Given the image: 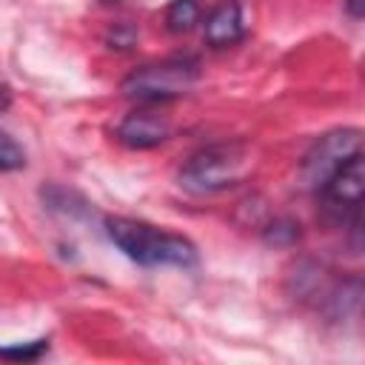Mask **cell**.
<instances>
[{"mask_svg": "<svg viewBox=\"0 0 365 365\" xmlns=\"http://www.w3.org/2000/svg\"><path fill=\"white\" fill-rule=\"evenodd\" d=\"M106 234L128 259L145 268H157V265L191 268L197 262V245L188 237L163 231L143 220L106 217Z\"/></svg>", "mask_w": 365, "mask_h": 365, "instance_id": "cell-1", "label": "cell"}, {"mask_svg": "<svg viewBox=\"0 0 365 365\" xmlns=\"http://www.w3.org/2000/svg\"><path fill=\"white\" fill-rule=\"evenodd\" d=\"M251 165V154L242 143H214L194 151L177 171V180L191 194H217L237 185Z\"/></svg>", "mask_w": 365, "mask_h": 365, "instance_id": "cell-2", "label": "cell"}, {"mask_svg": "<svg viewBox=\"0 0 365 365\" xmlns=\"http://www.w3.org/2000/svg\"><path fill=\"white\" fill-rule=\"evenodd\" d=\"M197 80H200V63L194 57H168L134 68L120 88L128 100H137L143 106H157L188 94Z\"/></svg>", "mask_w": 365, "mask_h": 365, "instance_id": "cell-3", "label": "cell"}, {"mask_svg": "<svg viewBox=\"0 0 365 365\" xmlns=\"http://www.w3.org/2000/svg\"><path fill=\"white\" fill-rule=\"evenodd\" d=\"M362 185H365V160L362 151L342 163L314 194L319 202V214L334 228H351L359 234L362 214Z\"/></svg>", "mask_w": 365, "mask_h": 365, "instance_id": "cell-4", "label": "cell"}, {"mask_svg": "<svg viewBox=\"0 0 365 365\" xmlns=\"http://www.w3.org/2000/svg\"><path fill=\"white\" fill-rule=\"evenodd\" d=\"M362 151V131L359 128H334L322 134L299 165V180L305 188L317 191L342 163H348L354 154Z\"/></svg>", "mask_w": 365, "mask_h": 365, "instance_id": "cell-5", "label": "cell"}, {"mask_svg": "<svg viewBox=\"0 0 365 365\" xmlns=\"http://www.w3.org/2000/svg\"><path fill=\"white\" fill-rule=\"evenodd\" d=\"M171 134V123L165 114H157L154 108H137L125 114L117 125V140L128 148H154L165 143Z\"/></svg>", "mask_w": 365, "mask_h": 365, "instance_id": "cell-6", "label": "cell"}, {"mask_svg": "<svg viewBox=\"0 0 365 365\" xmlns=\"http://www.w3.org/2000/svg\"><path fill=\"white\" fill-rule=\"evenodd\" d=\"M202 37L208 46L214 48H225V46H234L245 37V23H242V9L237 0H222L217 3L205 23H202Z\"/></svg>", "mask_w": 365, "mask_h": 365, "instance_id": "cell-7", "label": "cell"}, {"mask_svg": "<svg viewBox=\"0 0 365 365\" xmlns=\"http://www.w3.org/2000/svg\"><path fill=\"white\" fill-rule=\"evenodd\" d=\"M200 20V3L197 0H171L165 9V26L174 34L191 31Z\"/></svg>", "mask_w": 365, "mask_h": 365, "instance_id": "cell-8", "label": "cell"}, {"mask_svg": "<svg viewBox=\"0 0 365 365\" xmlns=\"http://www.w3.org/2000/svg\"><path fill=\"white\" fill-rule=\"evenodd\" d=\"M26 165V151L23 145L0 128V171H20Z\"/></svg>", "mask_w": 365, "mask_h": 365, "instance_id": "cell-9", "label": "cell"}, {"mask_svg": "<svg viewBox=\"0 0 365 365\" xmlns=\"http://www.w3.org/2000/svg\"><path fill=\"white\" fill-rule=\"evenodd\" d=\"M299 237V225L297 222H291V220H274L268 228H265V242H271V245H288V242H294Z\"/></svg>", "mask_w": 365, "mask_h": 365, "instance_id": "cell-10", "label": "cell"}, {"mask_svg": "<svg viewBox=\"0 0 365 365\" xmlns=\"http://www.w3.org/2000/svg\"><path fill=\"white\" fill-rule=\"evenodd\" d=\"M46 348H48V342H46V339H34V342H29V345L3 348V351H0V356H3V359H37Z\"/></svg>", "mask_w": 365, "mask_h": 365, "instance_id": "cell-11", "label": "cell"}, {"mask_svg": "<svg viewBox=\"0 0 365 365\" xmlns=\"http://www.w3.org/2000/svg\"><path fill=\"white\" fill-rule=\"evenodd\" d=\"M345 9H348V14L351 17H362V0H345Z\"/></svg>", "mask_w": 365, "mask_h": 365, "instance_id": "cell-12", "label": "cell"}, {"mask_svg": "<svg viewBox=\"0 0 365 365\" xmlns=\"http://www.w3.org/2000/svg\"><path fill=\"white\" fill-rule=\"evenodd\" d=\"M9 106H11V91H9V86L0 83V114H3Z\"/></svg>", "mask_w": 365, "mask_h": 365, "instance_id": "cell-13", "label": "cell"}]
</instances>
